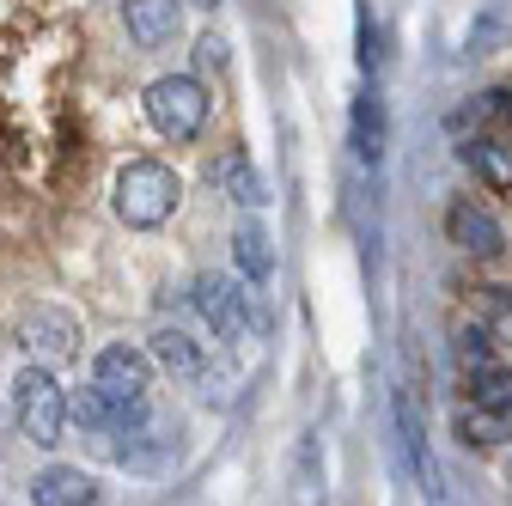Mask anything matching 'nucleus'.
<instances>
[{"mask_svg": "<svg viewBox=\"0 0 512 506\" xmlns=\"http://www.w3.org/2000/svg\"><path fill=\"white\" fill-rule=\"evenodd\" d=\"M177 202H183V177L171 165H159V159H128L116 171V214H122V226L153 232V226H165L177 214Z\"/></svg>", "mask_w": 512, "mask_h": 506, "instance_id": "1", "label": "nucleus"}, {"mask_svg": "<svg viewBox=\"0 0 512 506\" xmlns=\"http://www.w3.org/2000/svg\"><path fill=\"white\" fill-rule=\"evenodd\" d=\"M141 104H147V122L165 141H196L208 129V110H214V98L196 74H159Z\"/></svg>", "mask_w": 512, "mask_h": 506, "instance_id": "2", "label": "nucleus"}, {"mask_svg": "<svg viewBox=\"0 0 512 506\" xmlns=\"http://www.w3.org/2000/svg\"><path fill=\"white\" fill-rule=\"evenodd\" d=\"M13 415H19V433L31 439V446H43V452L61 446V433H68V397H61V385H55L49 366L31 360L13 378Z\"/></svg>", "mask_w": 512, "mask_h": 506, "instance_id": "3", "label": "nucleus"}, {"mask_svg": "<svg viewBox=\"0 0 512 506\" xmlns=\"http://www.w3.org/2000/svg\"><path fill=\"white\" fill-rule=\"evenodd\" d=\"M452 427H458L464 446H506V439H512V378L488 372L482 385H476V397L458 409Z\"/></svg>", "mask_w": 512, "mask_h": 506, "instance_id": "4", "label": "nucleus"}, {"mask_svg": "<svg viewBox=\"0 0 512 506\" xmlns=\"http://www.w3.org/2000/svg\"><path fill=\"white\" fill-rule=\"evenodd\" d=\"M189 299H196V311H202V324L220 336V342H244V330H250V287L244 281H232V275H220V269H208V275H196V287H189Z\"/></svg>", "mask_w": 512, "mask_h": 506, "instance_id": "5", "label": "nucleus"}, {"mask_svg": "<svg viewBox=\"0 0 512 506\" xmlns=\"http://www.w3.org/2000/svg\"><path fill=\"white\" fill-rule=\"evenodd\" d=\"M92 385L110 403H147V391H153V360L141 348H128V342H110L92 360Z\"/></svg>", "mask_w": 512, "mask_h": 506, "instance_id": "6", "label": "nucleus"}, {"mask_svg": "<svg viewBox=\"0 0 512 506\" xmlns=\"http://www.w3.org/2000/svg\"><path fill=\"white\" fill-rule=\"evenodd\" d=\"M19 342H25V354L37 366H61V360L80 354V324L61 305H31L25 318H19Z\"/></svg>", "mask_w": 512, "mask_h": 506, "instance_id": "7", "label": "nucleus"}, {"mask_svg": "<svg viewBox=\"0 0 512 506\" xmlns=\"http://www.w3.org/2000/svg\"><path fill=\"white\" fill-rule=\"evenodd\" d=\"M445 238H452L464 257H500V244H506L500 220L488 208H476V202H452V208H445Z\"/></svg>", "mask_w": 512, "mask_h": 506, "instance_id": "8", "label": "nucleus"}, {"mask_svg": "<svg viewBox=\"0 0 512 506\" xmlns=\"http://www.w3.org/2000/svg\"><path fill=\"white\" fill-rule=\"evenodd\" d=\"M397 433H403L409 470L421 476V494L439 506V500H445V482H439V464H433V446H427V433H421V415H415V397H409V391H397Z\"/></svg>", "mask_w": 512, "mask_h": 506, "instance_id": "9", "label": "nucleus"}, {"mask_svg": "<svg viewBox=\"0 0 512 506\" xmlns=\"http://www.w3.org/2000/svg\"><path fill=\"white\" fill-rule=\"evenodd\" d=\"M92 500H98V482L80 464H49L31 476V506H92Z\"/></svg>", "mask_w": 512, "mask_h": 506, "instance_id": "10", "label": "nucleus"}, {"mask_svg": "<svg viewBox=\"0 0 512 506\" xmlns=\"http://www.w3.org/2000/svg\"><path fill=\"white\" fill-rule=\"evenodd\" d=\"M177 0H122V25L141 49H165L177 37Z\"/></svg>", "mask_w": 512, "mask_h": 506, "instance_id": "11", "label": "nucleus"}, {"mask_svg": "<svg viewBox=\"0 0 512 506\" xmlns=\"http://www.w3.org/2000/svg\"><path fill=\"white\" fill-rule=\"evenodd\" d=\"M147 342H153V348H147V360H159L165 372H183V378H196V372H202V342L189 336L183 324H159Z\"/></svg>", "mask_w": 512, "mask_h": 506, "instance_id": "12", "label": "nucleus"}, {"mask_svg": "<svg viewBox=\"0 0 512 506\" xmlns=\"http://www.w3.org/2000/svg\"><path fill=\"white\" fill-rule=\"evenodd\" d=\"M348 141H354V159H360V165H378V159H384V98H378V92L354 98Z\"/></svg>", "mask_w": 512, "mask_h": 506, "instance_id": "13", "label": "nucleus"}, {"mask_svg": "<svg viewBox=\"0 0 512 506\" xmlns=\"http://www.w3.org/2000/svg\"><path fill=\"white\" fill-rule=\"evenodd\" d=\"M324 439L317 433H299V446H293V500L299 506H324Z\"/></svg>", "mask_w": 512, "mask_h": 506, "instance_id": "14", "label": "nucleus"}, {"mask_svg": "<svg viewBox=\"0 0 512 506\" xmlns=\"http://www.w3.org/2000/svg\"><path fill=\"white\" fill-rule=\"evenodd\" d=\"M232 257H238V275H244L250 287H263V281L275 275V250H269V232L256 226V220H244V226L232 232Z\"/></svg>", "mask_w": 512, "mask_h": 506, "instance_id": "15", "label": "nucleus"}, {"mask_svg": "<svg viewBox=\"0 0 512 506\" xmlns=\"http://www.w3.org/2000/svg\"><path fill=\"white\" fill-rule=\"evenodd\" d=\"M214 183L226 189L232 202H244V208H263V202H269V183L256 177V165H250L244 153H226V159H214Z\"/></svg>", "mask_w": 512, "mask_h": 506, "instance_id": "16", "label": "nucleus"}, {"mask_svg": "<svg viewBox=\"0 0 512 506\" xmlns=\"http://www.w3.org/2000/svg\"><path fill=\"white\" fill-rule=\"evenodd\" d=\"M452 360H458V372L464 378H482L494 372V360H500V348H494V336L482 330V324H458V336H452Z\"/></svg>", "mask_w": 512, "mask_h": 506, "instance_id": "17", "label": "nucleus"}, {"mask_svg": "<svg viewBox=\"0 0 512 506\" xmlns=\"http://www.w3.org/2000/svg\"><path fill=\"white\" fill-rule=\"evenodd\" d=\"M464 159L476 165V177H482L488 189H512V141H506V135H476V141L464 147Z\"/></svg>", "mask_w": 512, "mask_h": 506, "instance_id": "18", "label": "nucleus"}, {"mask_svg": "<svg viewBox=\"0 0 512 506\" xmlns=\"http://www.w3.org/2000/svg\"><path fill=\"white\" fill-rule=\"evenodd\" d=\"M512 116V86H488V92H476L464 110H452V129L464 135H482V129H494V122H506Z\"/></svg>", "mask_w": 512, "mask_h": 506, "instance_id": "19", "label": "nucleus"}, {"mask_svg": "<svg viewBox=\"0 0 512 506\" xmlns=\"http://www.w3.org/2000/svg\"><path fill=\"white\" fill-rule=\"evenodd\" d=\"M488 336H494V348H500V354H512V299H500V311H494Z\"/></svg>", "mask_w": 512, "mask_h": 506, "instance_id": "20", "label": "nucleus"}, {"mask_svg": "<svg viewBox=\"0 0 512 506\" xmlns=\"http://www.w3.org/2000/svg\"><path fill=\"white\" fill-rule=\"evenodd\" d=\"M196 55H202V68H226V61H232V49H226V37H214V31L202 37V49H196Z\"/></svg>", "mask_w": 512, "mask_h": 506, "instance_id": "21", "label": "nucleus"}, {"mask_svg": "<svg viewBox=\"0 0 512 506\" xmlns=\"http://www.w3.org/2000/svg\"><path fill=\"white\" fill-rule=\"evenodd\" d=\"M189 7H202V13H214V7H220V0H189Z\"/></svg>", "mask_w": 512, "mask_h": 506, "instance_id": "22", "label": "nucleus"}]
</instances>
